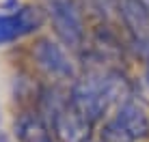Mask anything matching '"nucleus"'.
Here are the masks:
<instances>
[{
    "label": "nucleus",
    "mask_w": 149,
    "mask_h": 142,
    "mask_svg": "<svg viewBox=\"0 0 149 142\" xmlns=\"http://www.w3.org/2000/svg\"><path fill=\"white\" fill-rule=\"evenodd\" d=\"M123 80L112 71H89L74 82L69 93V103L80 116H84L91 125L104 119L110 105L117 99H123ZM125 101V99H123Z\"/></svg>",
    "instance_id": "1"
},
{
    "label": "nucleus",
    "mask_w": 149,
    "mask_h": 142,
    "mask_svg": "<svg viewBox=\"0 0 149 142\" xmlns=\"http://www.w3.org/2000/svg\"><path fill=\"white\" fill-rule=\"evenodd\" d=\"M149 134V119L143 108L125 99L119 103L117 114L102 127V142H134Z\"/></svg>",
    "instance_id": "2"
},
{
    "label": "nucleus",
    "mask_w": 149,
    "mask_h": 142,
    "mask_svg": "<svg viewBox=\"0 0 149 142\" xmlns=\"http://www.w3.org/2000/svg\"><path fill=\"white\" fill-rule=\"evenodd\" d=\"M48 15L63 45L78 50L84 43V19L76 0H48Z\"/></svg>",
    "instance_id": "3"
},
{
    "label": "nucleus",
    "mask_w": 149,
    "mask_h": 142,
    "mask_svg": "<svg viewBox=\"0 0 149 142\" xmlns=\"http://www.w3.org/2000/svg\"><path fill=\"white\" fill-rule=\"evenodd\" d=\"M33 58L37 63V67L54 80L76 78V65L69 58L67 50L56 41H52V39H39L33 48Z\"/></svg>",
    "instance_id": "4"
},
{
    "label": "nucleus",
    "mask_w": 149,
    "mask_h": 142,
    "mask_svg": "<svg viewBox=\"0 0 149 142\" xmlns=\"http://www.w3.org/2000/svg\"><path fill=\"white\" fill-rule=\"evenodd\" d=\"M43 22L45 15L37 7H22L13 13H0V45L37 32Z\"/></svg>",
    "instance_id": "5"
},
{
    "label": "nucleus",
    "mask_w": 149,
    "mask_h": 142,
    "mask_svg": "<svg viewBox=\"0 0 149 142\" xmlns=\"http://www.w3.org/2000/svg\"><path fill=\"white\" fill-rule=\"evenodd\" d=\"M48 123L61 142H89L91 123L76 112L69 101L50 114Z\"/></svg>",
    "instance_id": "6"
},
{
    "label": "nucleus",
    "mask_w": 149,
    "mask_h": 142,
    "mask_svg": "<svg viewBox=\"0 0 149 142\" xmlns=\"http://www.w3.org/2000/svg\"><path fill=\"white\" fill-rule=\"evenodd\" d=\"M15 138L19 142H52V127L41 112H22L15 119Z\"/></svg>",
    "instance_id": "7"
},
{
    "label": "nucleus",
    "mask_w": 149,
    "mask_h": 142,
    "mask_svg": "<svg viewBox=\"0 0 149 142\" xmlns=\"http://www.w3.org/2000/svg\"><path fill=\"white\" fill-rule=\"evenodd\" d=\"M91 4V9L97 11L102 17H110L112 11L117 9V0H86Z\"/></svg>",
    "instance_id": "8"
},
{
    "label": "nucleus",
    "mask_w": 149,
    "mask_h": 142,
    "mask_svg": "<svg viewBox=\"0 0 149 142\" xmlns=\"http://www.w3.org/2000/svg\"><path fill=\"white\" fill-rule=\"evenodd\" d=\"M138 2H141V4H143L145 9H149V0H138Z\"/></svg>",
    "instance_id": "9"
},
{
    "label": "nucleus",
    "mask_w": 149,
    "mask_h": 142,
    "mask_svg": "<svg viewBox=\"0 0 149 142\" xmlns=\"http://www.w3.org/2000/svg\"><path fill=\"white\" fill-rule=\"evenodd\" d=\"M0 142H9V140H7V138H4V136H2V134H0Z\"/></svg>",
    "instance_id": "10"
},
{
    "label": "nucleus",
    "mask_w": 149,
    "mask_h": 142,
    "mask_svg": "<svg viewBox=\"0 0 149 142\" xmlns=\"http://www.w3.org/2000/svg\"><path fill=\"white\" fill-rule=\"evenodd\" d=\"M147 84H149V65H147Z\"/></svg>",
    "instance_id": "11"
},
{
    "label": "nucleus",
    "mask_w": 149,
    "mask_h": 142,
    "mask_svg": "<svg viewBox=\"0 0 149 142\" xmlns=\"http://www.w3.org/2000/svg\"><path fill=\"white\" fill-rule=\"evenodd\" d=\"M89 142H91V140H89Z\"/></svg>",
    "instance_id": "12"
}]
</instances>
